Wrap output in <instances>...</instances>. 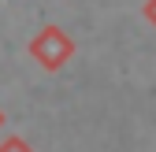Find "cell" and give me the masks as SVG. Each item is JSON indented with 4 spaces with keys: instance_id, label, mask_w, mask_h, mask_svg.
Segmentation results:
<instances>
[{
    "instance_id": "1",
    "label": "cell",
    "mask_w": 156,
    "mask_h": 152,
    "mask_svg": "<svg viewBox=\"0 0 156 152\" xmlns=\"http://www.w3.org/2000/svg\"><path fill=\"white\" fill-rule=\"evenodd\" d=\"M30 56H34L45 71H60L63 63H71L74 41H71L60 26H41V30L34 33V41H30Z\"/></svg>"
},
{
    "instance_id": "2",
    "label": "cell",
    "mask_w": 156,
    "mask_h": 152,
    "mask_svg": "<svg viewBox=\"0 0 156 152\" xmlns=\"http://www.w3.org/2000/svg\"><path fill=\"white\" fill-rule=\"evenodd\" d=\"M0 152H34L23 137H4V145H0Z\"/></svg>"
},
{
    "instance_id": "3",
    "label": "cell",
    "mask_w": 156,
    "mask_h": 152,
    "mask_svg": "<svg viewBox=\"0 0 156 152\" xmlns=\"http://www.w3.org/2000/svg\"><path fill=\"white\" fill-rule=\"evenodd\" d=\"M141 15H145V22H149V26H156V0H145Z\"/></svg>"
},
{
    "instance_id": "4",
    "label": "cell",
    "mask_w": 156,
    "mask_h": 152,
    "mask_svg": "<svg viewBox=\"0 0 156 152\" xmlns=\"http://www.w3.org/2000/svg\"><path fill=\"white\" fill-rule=\"evenodd\" d=\"M0 123H4V115H0Z\"/></svg>"
}]
</instances>
